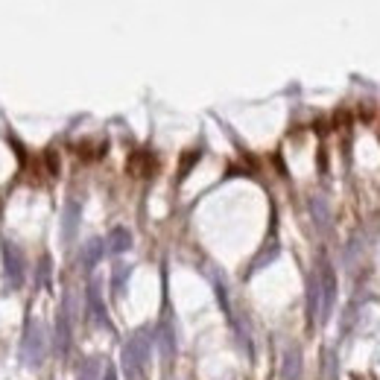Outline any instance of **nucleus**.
Wrapping results in <instances>:
<instances>
[{
    "label": "nucleus",
    "instance_id": "obj_1",
    "mask_svg": "<svg viewBox=\"0 0 380 380\" xmlns=\"http://www.w3.org/2000/svg\"><path fill=\"white\" fill-rule=\"evenodd\" d=\"M47 357V333H44V325L38 319H30L26 322V331H24V340H21V363L35 369L41 365Z\"/></svg>",
    "mask_w": 380,
    "mask_h": 380
},
{
    "label": "nucleus",
    "instance_id": "obj_2",
    "mask_svg": "<svg viewBox=\"0 0 380 380\" xmlns=\"http://www.w3.org/2000/svg\"><path fill=\"white\" fill-rule=\"evenodd\" d=\"M149 348H152V340H149L147 331L135 333L132 340L126 342V348H123V369H126V374H129V380L140 377V372H144V365L149 360Z\"/></svg>",
    "mask_w": 380,
    "mask_h": 380
},
{
    "label": "nucleus",
    "instance_id": "obj_3",
    "mask_svg": "<svg viewBox=\"0 0 380 380\" xmlns=\"http://www.w3.org/2000/svg\"><path fill=\"white\" fill-rule=\"evenodd\" d=\"M281 380H301V351L290 345L284 351V365H281Z\"/></svg>",
    "mask_w": 380,
    "mask_h": 380
},
{
    "label": "nucleus",
    "instance_id": "obj_4",
    "mask_svg": "<svg viewBox=\"0 0 380 380\" xmlns=\"http://www.w3.org/2000/svg\"><path fill=\"white\" fill-rule=\"evenodd\" d=\"M67 348H70V319L67 313H62L59 322H56V351L67 354Z\"/></svg>",
    "mask_w": 380,
    "mask_h": 380
},
{
    "label": "nucleus",
    "instance_id": "obj_5",
    "mask_svg": "<svg viewBox=\"0 0 380 380\" xmlns=\"http://www.w3.org/2000/svg\"><path fill=\"white\" fill-rule=\"evenodd\" d=\"M97 377H100V360L91 357V360H85V365H82L79 380H97Z\"/></svg>",
    "mask_w": 380,
    "mask_h": 380
},
{
    "label": "nucleus",
    "instance_id": "obj_6",
    "mask_svg": "<svg viewBox=\"0 0 380 380\" xmlns=\"http://www.w3.org/2000/svg\"><path fill=\"white\" fill-rule=\"evenodd\" d=\"M158 342H161V354H164V357H173V351H176V336L170 333V328H164V333L158 336Z\"/></svg>",
    "mask_w": 380,
    "mask_h": 380
},
{
    "label": "nucleus",
    "instance_id": "obj_7",
    "mask_svg": "<svg viewBox=\"0 0 380 380\" xmlns=\"http://www.w3.org/2000/svg\"><path fill=\"white\" fill-rule=\"evenodd\" d=\"M103 380H117V372H115V369H111V365H108V369H106V374H103Z\"/></svg>",
    "mask_w": 380,
    "mask_h": 380
}]
</instances>
